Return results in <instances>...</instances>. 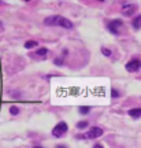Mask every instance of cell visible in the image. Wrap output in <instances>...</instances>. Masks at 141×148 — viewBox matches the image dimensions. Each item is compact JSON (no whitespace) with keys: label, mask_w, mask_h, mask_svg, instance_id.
I'll use <instances>...</instances> for the list:
<instances>
[{"label":"cell","mask_w":141,"mask_h":148,"mask_svg":"<svg viewBox=\"0 0 141 148\" xmlns=\"http://www.w3.org/2000/svg\"><path fill=\"white\" fill-rule=\"evenodd\" d=\"M85 127H88V122L86 121H81L77 123V129H85Z\"/></svg>","instance_id":"11"},{"label":"cell","mask_w":141,"mask_h":148,"mask_svg":"<svg viewBox=\"0 0 141 148\" xmlns=\"http://www.w3.org/2000/svg\"><path fill=\"white\" fill-rule=\"evenodd\" d=\"M55 63H56L57 66H60V64H63V60L62 59H55Z\"/></svg>","instance_id":"15"},{"label":"cell","mask_w":141,"mask_h":148,"mask_svg":"<svg viewBox=\"0 0 141 148\" xmlns=\"http://www.w3.org/2000/svg\"><path fill=\"white\" fill-rule=\"evenodd\" d=\"M10 112L12 114V115H16V114L19 112V108L15 107V106H12V107H10Z\"/></svg>","instance_id":"12"},{"label":"cell","mask_w":141,"mask_h":148,"mask_svg":"<svg viewBox=\"0 0 141 148\" xmlns=\"http://www.w3.org/2000/svg\"><path fill=\"white\" fill-rule=\"evenodd\" d=\"M131 25H133V27L134 29H141V15H138V16H136L134 19H133V22H131Z\"/></svg>","instance_id":"8"},{"label":"cell","mask_w":141,"mask_h":148,"mask_svg":"<svg viewBox=\"0 0 141 148\" xmlns=\"http://www.w3.org/2000/svg\"><path fill=\"white\" fill-rule=\"evenodd\" d=\"M129 115L131 118H140L141 116V107H137V108H131L129 110Z\"/></svg>","instance_id":"7"},{"label":"cell","mask_w":141,"mask_h":148,"mask_svg":"<svg viewBox=\"0 0 141 148\" xmlns=\"http://www.w3.org/2000/svg\"><path fill=\"white\" fill-rule=\"evenodd\" d=\"M97 1H104V0H97Z\"/></svg>","instance_id":"19"},{"label":"cell","mask_w":141,"mask_h":148,"mask_svg":"<svg viewBox=\"0 0 141 148\" xmlns=\"http://www.w3.org/2000/svg\"><path fill=\"white\" fill-rule=\"evenodd\" d=\"M100 136H103V129H101V127H97V126H93V127H90L86 133L79 134L78 138H97V137H100Z\"/></svg>","instance_id":"1"},{"label":"cell","mask_w":141,"mask_h":148,"mask_svg":"<svg viewBox=\"0 0 141 148\" xmlns=\"http://www.w3.org/2000/svg\"><path fill=\"white\" fill-rule=\"evenodd\" d=\"M103 53H104V55H107V56H110V55H111V52L108 51V49H105V48H103Z\"/></svg>","instance_id":"16"},{"label":"cell","mask_w":141,"mask_h":148,"mask_svg":"<svg viewBox=\"0 0 141 148\" xmlns=\"http://www.w3.org/2000/svg\"><path fill=\"white\" fill-rule=\"evenodd\" d=\"M93 148H103V145H101V144H96Z\"/></svg>","instance_id":"17"},{"label":"cell","mask_w":141,"mask_h":148,"mask_svg":"<svg viewBox=\"0 0 141 148\" xmlns=\"http://www.w3.org/2000/svg\"><path fill=\"white\" fill-rule=\"evenodd\" d=\"M140 67H141V62L140 60H137V59H133V60H130L129 63L126 64V70H127V71H130V73L137 71Z\"/></svg>","instance_id":"6"},{"label":"cell","mask_w":141,"mask_h":148,"mask_svg":"<svg viewBox=\"0 0 141 148\" xmlns=\"http://www.w3.org/2000/svg\"><path fill=\"white\" fill-rule=\"evenodd\" d=\"M137 11V5L136 4H125L122 7V14L125 16H131L134 12Z\"/></svg>","instance_id":"5"},{"label":"cell","mask_w":141,"mask_h":148,"mask_svg":"<svg viewBox=\"0 0 141 148\" xmlns=\"http://www.w3.org/2000/svg\"><path fill=\"white\" fill-rule=\"evenodd\" d=\"M122 26V21L120 19H112L107 23V27H108V30H110L112 34H118V29Z\"/></svg>","instance_id":"3"},{"label":"cell","mask_w":141,"mask_h":148,"mask_svg":"<svg viewBox=\"0 0 141 148\" xmlns=\"http://www.w3.org/2000/svg\"><path fill=\"white\" fill-rule=\"evenodd\" d=\"M47 52H48V49L47 48H38V49H37L36 51V53H37V56H45V55H47Z\"/></svg>","instance_id":"9"},{"label":"cell","mask_w":141,"mask_h":148,"mask_svg":"<svg viewBox=\"0 0 141 148\" xmlns=\"http://www.w3.org/2000/svg\"><path fill=\"white\" fill-rule=\"evenodd\" d=\"M56 26H62L64 27V29H73L74 25L71 21H68V19H66V18H63V16H57V22H56Z\"/></svg>","instance_id":"4"},{"label":"cell","mask_w":141,"mask_h":148,"mask_svg":"<svg viewBox=\"0 0 141 148\" xmlns=\"http://www.w3.org/2000/svg\"><path fill=\"white\" fill-rule=\"evenodd\" d=\"M57 148H63V147H62V145H59V147H57Z\"/></svg>","instance_id":"18"},{"label":"cell","mask_w":141,"mask_h":148,"mask_svg":"<svg viewBox=\"0 0 141 148\" xmlns=\"http://www.w3.org/2000/svg\"><path fill=\"white\" fill-rule=\"evenodd\" d=\"M37 45V41H33V40H29V41L25 42V48L30 49V48H34Z\"/></svg>","instance_id":"10"},{"label":"cell","mask_w":141,"mask_h":148,"mask_svg":"<svg viewBox=\"0 0 141 148\" xmlns=\"http://www.w3.org/2000/svg\"><path fill=\"white\" fill-rule=\"evenodd\" d=\"M68 130V126L66 122H59L55 125V127L52 129V136L53 137H63Z\"/></svg>","instance_id":"2"},{"label":"cell","mask_w":141,"mask_h":148,"mask_svg":"<svg viewBox=\"0 0 141 148\" xmlns=\"http://www.w3.org/2000/svg\"><path fill=\"white\" fill-rule=\"evenodd\" d=\"M111 96H112V97H118V96H119V93L116 92V89H114V88H112V89H111Z\"/></svg>","instance_id":"14"},{"label":"cell","mask_w":141,"mask_h":148,"mask_svg":"<svg viewBox=\"0 0 141 148\" xmlns=\"http://www.w3.org/2000/svg\"><path fill=\"white\" fill-rule=\"evenodd\" d=\"M79 112H81V114H88L89 107H79Z\"/></svg>","instance_id":"13"},{"label":"cell","mask_w":141,"mask_h":148,"mask_svg":"<svg viewBox=\"0 0 141 148\" xmlns=\"http://www.w3.org/2000/svg\"><path fill=\"white\" fill-rule=\"evenodd\" d=\"M34 148H41V147H34Z\"/></svg>","instance_id":"20"}]
</instances>
